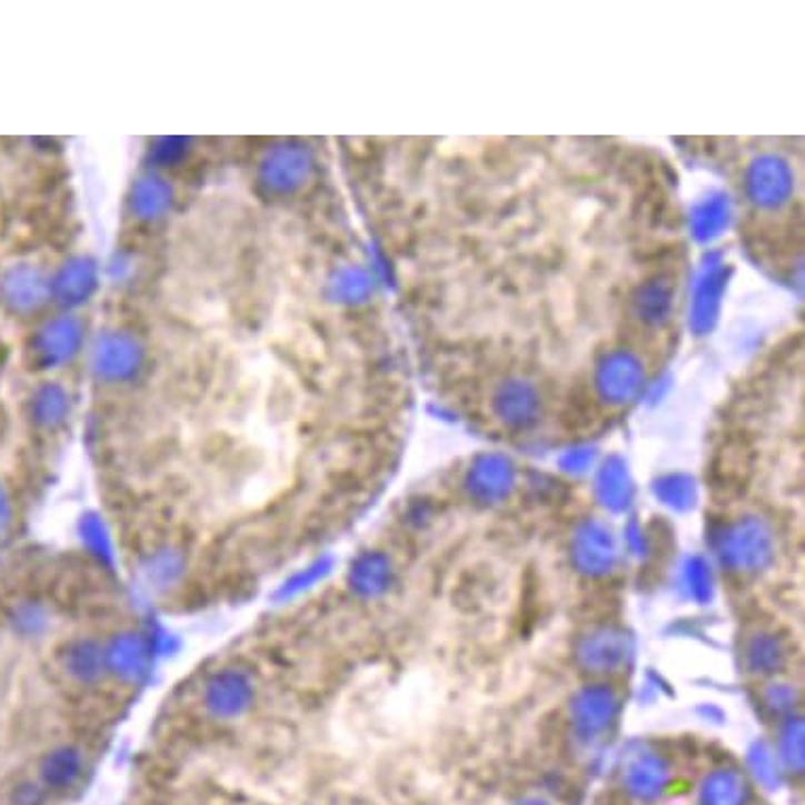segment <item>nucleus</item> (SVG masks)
Masks as SVG:
<instances>
[{"mask_svg": "<svg viewBox=\"0 0 805 805\" xmlns=\"http://www.w3.org/2000/svg\"><path fill=\"white\" fill-rule=\"evenodd\" d=\"M66 673L79 684H93L106 675V658H103V644L93 639H77L66 645L61 656Z\"/></svg>", "mask_w": 805, "mask_h": 805, "instance_id": "20e7f679", "label": "nucleus"}, {"mask_svg": "<svg viewBox=\"0 0 805 805\" xmlns=\"http://www.w3.org/2000/svg\"><path fill=\"white\" fill-rule=\"evenodd\" d=\"M85 759L77 746L53 748L41 764V778L53 791H70L81 781Z\"/></svg>", "mask_w": 805, "mask_h": 805, "instance_id": "39448f33", "label": "nucleus"}, {"mask_svg": "<svg viewBox=\"0 0 805 805\" xmlns=\"http://www.w3.org/2000/svg\"><path fill=\"white\" fill-rule=\"evenodd\" d=\"M743 658L748 673H753L762 682L785 675V647L769 630H757L748 635Z\"/></svg>", "mask_w": 805, "mask_h": 805, "instance_id": "7ed1b4c3", "label": "nucleus"}, {"mask_svg": "<svg viewBox=\"0 0 805 805\" xmlns=\"http://www.w3.org/2000/svg\"><path fill=\"white\" fill-rule=\"evenodd\" d=\"M9 525H11V504L0 487V536L9 529Z\"/></svg>", "mask_w": 805, "mask_h": 805, "instance_id": "0eeeda50", "label": "nucleus"}, {"mask_svg": "<svg viewBox=\"0 0 805 805\" xmlns=\"http://www.w3.org/2000/svg\"><path fill=\"white\" fill-rule=\"evenodd\" d=\"M103 658H106V673L121 679L125 684H136L148 673L150 654L148 644L136 630H121L115 633L103 644Z\"/></svg>", "mask_w": 805, "mask_h": 805, "instance_id": "f03ea898", "label": "nucleus"}, {"mask_svg": "<svg viewBox=\"0 0 805 805\" xmlns=\"http://www.w3.org/2000/svg\"><path fill=\"white\" fill-rule=\"evenodd\" d=\"M201 700L213 719L232 722L247 715L256 703V684L247 670L223 666L202 685Z\"/></svg>", "mask_w": 805, "mask_h": 805, "instance_id": "f257e3e1", "label": "nucleus"}, {"mask_svg": "<svg viewBox=\"0 0 805 805\" xmlns=\"http://www.w3.org/2000/svg\"><path fill=\"white\" fill-rule=\"evenodd\" d=\"M382 576V561H378L376 557H367V559H362L361 564L357 565V569H355V584H357L359 588H365V590H371V593H374V590L380 588Z\"/></svg>", "mask_w": 805, "mask_h": 805, "instance_id": "423d86ee", "label": "nucleus"}]
</instances>
